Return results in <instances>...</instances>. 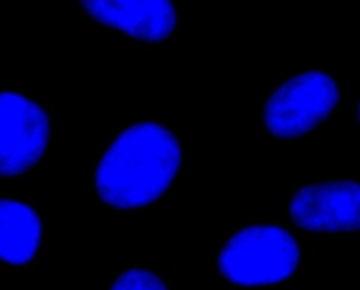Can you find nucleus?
Masks as SVG:
<instances>
[{
	"label": "nucleus",
	"mask_w": 360,
	"mask_h": 290,
	"mask_svg": "<svg viewBox=\"0 0 360 290\" xmlns=\"http://www.w3.org/2000/svg\"><path fill=\"white\" fill-rule=\"evenodd\" d=\"M49 139V117L30 97L0 92V176L30 170L42 158Z\"/></svg>",
	"instance_id": "obj_4"
},
{
	"label": "nucleus",
	"mask_w": 360,
	"mask_h": 290,
	"mask_svg": "<svg viewBox=\"0 0 360 290\" xmlns=\"http://www.w3.org/2000/svg\"><path fill=\"white\" fill-rule=\"evenodd\" d=\"M360 187L353 180L314 183L295 191L290 215L312 232H354L360 225Z\"/></svg>",
	"instance_id": "obj_5"
},
{
	"label": "nucleus",
	"mask_w": 360,
	"mask_h": 290,
	"mask_svg": "<svg viewBox=\"0 0 360 290\" xmlns=\"http://www.w3.org/2000/svg\"><path fill=\"white\" fill-rule=\"evenodd\" d=\"M181 163L179 139L166 127L142 121L124 130L98 160L94 184L105 204L139 208L158 200Z\"/></svg>",
	"instance_id": "obj_1"
},
{
	"label": "nucleus",
	"mask_w": 360,
	"mask_h": 290,
	"mask_svg": "<svg viewBox=\"0 0 360 290\" xmlns=\"http://www.w3.org/2000/svg\"><path fill=\"white\" fill-rule=\"evenodd\" d=\"M80 6L100 24L143 42L166 39L177 24L174 6L169 0H87Z\"/></svg>",
	"instance_id": "obj_6"
},
{
	"label": "nucleus",
	"mask_w": 360,
	"mask_h": 290,
	"mask_svg": "<svg viewBox=\"0 0 360 290\" xmlns=\"http://www.w3.org/2000/svg\"><path fill=\"white\" fill-rule=\"evenodd\" d=\"M339 97V87L328 73L309 70L295 75L267 99L264 125L278 138L302 137L329 117Z\"/></svg>",
	"instance_id": "obj_3"
},
{
	"label": "nucleus",
	"mask_w": 360,
	"mask_h": 290,
	"mask_svg": "<svg viewBox=\"0 0 360 290\" xmlns=\"http://www.w3.org/2000/svg\"><path fill=\"white\" fill-rule=\"evenodd\" d=\"M111 290H169L163 280L153 272L142 267H131L122 272L111 286Z\"/></svg>",
	"instance_id": "obj_8"
},
{
	"label": "nucleus",
	"mask_w": 360,
	"mask_h": 290,
	"mask_svg": "<svg viewBox=\"0 0 360 290\" xmlns=\"http://www.w3.org/2000/svg\"><path fill=\"white\" fill-rule=\"evenodd\" d=\"M300 246L284 228L256 224L242 228L218 256L221 275L238 286H267L287 280L298 267Z\"/></svg>",
	"instance_id": "obj_2"
},
{
	"label": "nucleus",
	"mask_w": 360,
	"mask_h": 290,
	"mask_svg": "<svg viewBox=\"0 0 360 290\" xmlns=\"http://www.w3.org/2000/svg\"><path fill=\"white\" fill-rule=\"evenodd\" d=\"M42 224L32 207L13 198H0V260L21 266L38 252Z\"/></svg>",
	"instance_id": "obj_7"
}]
</instances>
